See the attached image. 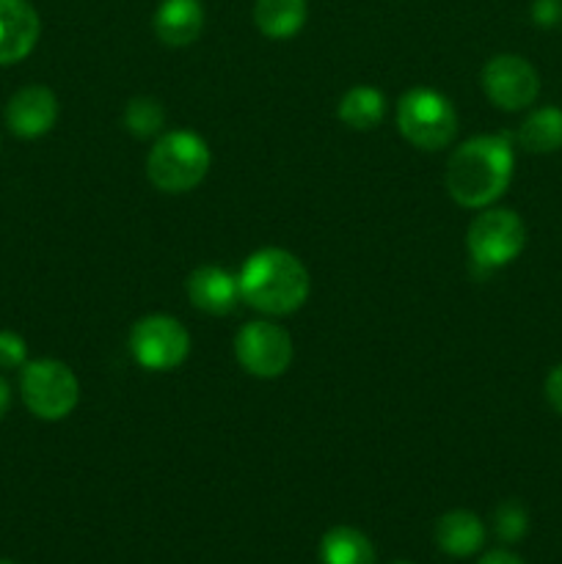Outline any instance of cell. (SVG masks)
I'll use <instances>...</instances> for the list:
<instances>
[{
	"mask_svg": "<svg viewBox=\"0 0 562 564\" xmlns=\"http://www.w3.org/2000/svg\"><path fill=\"white\" fill-rule=\"evenodd\" d=\"M187 297L198 312L224 317L237 306V301H242L240 281L218 264H202L187 275Z\"/></svg>",
	"mask_w": 562,
	"mask_h": 564,
	"instance_id": "cell-12",
	"label": "cell"
},
{
	"mask_svg": "<svg viewBox=\"0 0 562 564\" xmlns=\"http://www.w3.org/2000/svg\"><path fill=\"white\" fill-rule=\"evenodd\" d=\"M132 358L149 372H171L191 356V334L185 325L169 314H147L130 328Z\"/></svg>",
	"mask_w": 562,
	"mask_h": 564,
	"instance_id": "cell-7",
	"label": "cell"
},
{
	"mask_svg": "<svg viewBox=\"0 0 562 564\" xmlns=\"http://www.w3.org/2000/svg\"><path fill=\"white\" fill-rule=\"evenodd\" d=\"M9 405H11V389H9V383H6V380L0 378V419L6 416Z\"/></svg>",
	"mask_w": 562,
	"mask_h": 564,
	"instance_id": "cell-25",
	"label": "cell"
},
{
	"mask_svg": "<svg viewBox=\"0 0 562 564\" xmlns=\"http://www.w3.org/2000/svg\"><path fill=\"white\" fill-rule=\"evenodd\" d=\"M306 0H257L253 22L268 39H292L306 25Z\"/></svg>",
	"mask_w": 562,
	"mask_h": 564,
	"instance_id": "cell-15",
	"label": "cell"
},
{
	"mask_svg": "<svg viewBox=\"0 0 562 564\" xmlns=\"http://www.w3.org/2000/svg\"><path fill=\"white\" fill-rule=\"evenodd\" d=\"M466 246L472 262L483 273H490L518 259V253L527 246V226L512 209H485L468 226Z\"/></svg>",
	"mask_w": 562,
	"mask_h": 564,
	"instance_id": "cell-6",
	"label": "cell"
},
{
	"mask_svg": "<svg viewBox=\"0 0 562 564\" xmlns=\"http://www.w3.org/2000/svg\"><path fill=\"white\" fill-rule=\"evenodd\" d=\"M477 564H523L516 554L510 551H488Z\"/></svg>",
	"mask_w": 562,
	"mask_h": 564,
	"instance_id": "cell-24",
	"label": "cell"
},
{
	"mask_svg": "<svg viewBox=\"0 0 562 564\" xmlns=\"http://www.w3.org/2000/svg\"><path fill=\"white\" fill-rule=\"evenodd\" d=\"M125 127L136 138H154L165 127V110L154 97H136L125 108Z\"/></svg>",
	"mask_w": 562,
	"mask_h": 564,
	"instance_id": "cell-19",
	"label": "cell"
},
{
	"mask_svg": "<svg viewBox=\"0 0 562 564\" xmlns=\"http://www.w3.org/2000/svg\"><path fill=\"white\" fill-rule=\"evenodd\" d=\"M532 22L540 28H556L562 22V0H534Z\"/></svg>",
	"mask_w": 562,
	"mask_h": 564,
	"instance_id": "cell-22",
	"label": "cell"
},
{
	"mask_svg": "<svg viewBox=\"0 0 562 564\" xmlns=\"http://www.w3.org/2000/svg\"><path fill=\"white\" fill-rule=\"evenodd\" d=\"M42 20L28 0H0V64H17L33 53Z\"/></svg>",
	"mask_w": 562,
	"mask_h": 564,
	"instance_id": "cell-11",
	"label": "cell"
},
{
	"mask_svg": "<svg viewBox=\"0 0 562 564\" xmlns=\"http://www.w3.org/2000/svg\"><path fill=\"white\" fill-rule=\"evenodd\" d=\"M240 297L257 312L284 317L298 312L309 297V270L284 248H259L242 264Z\"/></svg>",
	"mask_w": 562,
	"mask_h": 564,
	"instance_id": "cell-2",
	"label": "cell"
},
{
	"mask_svg": "<svg viewBox=\"0 0 562 564\" xmlns=\"http://www.w3.org/2000/svg\"><path fill=\"white\" fill-rule=\"evenodd\" d=\"M202 0H163L154 11V33L169 47H187L202 36Z\"/></svg>",
	"mask_w": 562,
	"mask_h": 564,
	"instance_id": "cell-13",
	"label": "cell"
},
{
	"mask_svg": "<svg viewBox=\"0 0 562 564\" xmlns=\"http://www.w3.org/2000/svg\"><path fill=\"white\" fill-rule=\"evenodd\" d=\"M545 400L562 416V364L551 369L549 378H545Z\"/></svg>",
	"mask_w": 562,
	"mask_h": 564,
	"instance_id": "cell-23",
	"label": "cell"
},
{
	"mask_svg": "<svg viewBox=\"0 0 562 564\" xmlns=\"http://www.w3.org/2000/svg\"><path fill=\"white\" fill-rule=\"evenodd\" d=\"M0 564H14L11 560H0Z\"/></svg>",
	"mask_w": 562,
	"mask_h": 564,
	"instance_id": "cell-26",
	"label": "cell"
},
{
	"mask_svg": "<svg viewBox=\"0 0 562 564\" xmlns=\"http://www.w3.org/2000/svg\"><path fill=\"white\" fill-rule=\"evenodd\" d=\"M235 356L237 364L253 378H279L292 364V339L281 325L257 319L237 330Z\"/></svg>",
	"mask_w": 562,
	"mask_h": 564,
	"instance_id": "cell-8",
	"label": "cell"
},
{
	"mask_svg": "<svg viewBox=\"0 0 562 564\" xmlns=\"http://www.w3.org/2000/svg\"><path fill=\"white\" fill-rule=\"evenodd\" d=\"M391 564H413V562H391Z\"/></svg>",
	"mask_w": 562,
	"mask_h": 564,
	"instance_id": "cell-27",
	"label": "cell"
},
{
	"mask_svg": "<svg viewBox=\"0 0 562 564\" xmlns=\"http://www.w3.org/2000/svg\"><path fill=\"white\" fill-rule=\"evenodd\" d=\"M397 127L422 152L446 149L457 135V110L435 88H411L397 102Z\"/></svg>",
	"mask_w": 562,
	"mask_h": 564,
	"instance_id": "cell-4",
	"label": "cell"
},
{
	"mask_svg": "<svg viewBox=\"0 0 562 564\" xmlns=\"http://www.w3.org/2000/svg\"><path fill=\"white\" fill-rule=\"evenodd\" d=\"M336 113H339L342 124H347L350 130H375L386 116V97L372 86H353L350 91L339 99Z\"/></svg>",
	"mask_w": 562,
	"mask_h": 564,
	"instance_id": "cell-18",
	"label": "cell"
},
{
	"mask_svg": "<svg viewBox=\"0 0 562 564\" xmlns=\"http://www.w3.org/2000/svg\"><path fill=\"white\" fill-rule=\"evenodd\" d=\"M516 154L510 135H477L450 154L446 191L466 209H483L499 202L510 187Z\"/></svg>",
	"mask_w": 562,
	"mask_h": 564,
	"instance_id": "cell-1",
	"label": "cell"
},
{
	"mask_svg": "<svg viewBox=\"0 0 562 564\" xmlns=\"http://www.w3.org/2000/svg\"><path fill=\"white\" fill-rule=\"evenodd\" d=\"M435 543L444 554L457 556V560L474 556L485 543V527L474 512L450 510L435 523Z\"/></svg>",
	"mask_w": 562,
	"mask_h": 564,
	"instance_id": "cell-14",
	"label": "cell"
},
{
	"mask_svg": "<svg viewBox=\"0 0 562 564\" xmlns=\"http://www.w3.org/2000/svg\"><path fill=\"white\" fill-rule=\"evenodd\" d=\"M28 364V345L14 330H0V369H22Z\"/></svg>",
	"mask_w": 562,
	"mask_h": 564,
	"instance_id": "cell-21",
	"label": "cell"
},
{
	"mask_svg": "<svg viewBox=\"0 0 562 564\" xmlns=\"http://www.w3.org/2000/svg\"><path fill=\"white\" fill-rule=\"evenodd\" d=\"M20 394L33 416L44 422H61L80 402V383L64 361L39 358L22 367Z\"/></svg>",
	"mask_w": 562,
	"mask_h": 564,
	"instance_id": "cell-5",
	"label": "cell"
},
{
	"mask_svg": "<svg viewBox=\"0 0 562 564\" xmlns=\"http://www.w3.org/2000/svg\"><path fill=\"white\" fill-rule=\"evenodd\" d=\"M483 88L496 108L512 113L529 108L538 99L540 75L521 55L501 53L483 66Z\"/></svg>",
	"mask_w": 562,
	"mask_h": 564,
	"instance_id": "cell-9",
	"label": "cell"
},
{
	"mask_svg": "<svg viewBox=\"0 0 562 564\" xmlns=\"http://www.w3.org/2000/svg\"><path fill=\"white\" fill-rule=\"evenodd\" d=\"M494 532L501 543H518L529 532L527 507L521 501H505L494 512Z\"/></svg>",
	"mask_w": 562,
	"mask_h": 564,
	"instance_id": "cell-20",
	"label": "cell"
},
{
	"mask_svg": "<svg viewBox=\"0 0 562 564\" xmlns=\"http://www.w3.org/2000/svg\"><path fill=\"white\" fill-rule=\"evenodd\" d=\"M213 154L202 135L191 130H171L154 141L147 158V176L158 191L187 193L207 176Z\"/></svg>",
	"mask_w": 562,
	"mask_h": 564,
	"instance_id": "cell-3",
	"label": "cell"
},
{
	"mask_svg": "<svg viewBox=\"0 0 562 564\" xmlns=\"http://www.w3.org/2000/svg\"><path fill=\"white\" fill-rule=\"evenodd\" d=\"M320 564H375V549L358 529L334 527L320 540Z\"/></svg>",
	"mask_w": 562,
	"mask_h": 564,
	"instance_id": "cell-16",
	"label": "cell"
},
{
	"mask_svg": "<svg viewBox=\"0 0 562 564\" xmlns=\"http://www.w3.org/2000/svg\"><path fill=\"white\" fill-rule=\"evenodd\" d=\"M518 143L529 154H551L562 149V108L545 105L532 110L518 130Z\"/></svg>",
	"mask_w": 562,
	"mask_h": 564,
	"instance_id": "cell-17",
	"label": "cell"
},
{
	"mask_svg": "<svg viewBox=\"0 0 562 564\" xmlns=\"http://www.w3.org/2000/svg\"><path fill=\"white\" fill-rule=\"evenodd\" d=\"M58 121V97L47 86H25L6 105V124L17 138H42Z\"/></svg>",
	"mask_w": 562,
	"mask_h": 564,
	"instance_id": "cell-10",
	"label": "cell"
}]
</instances>
